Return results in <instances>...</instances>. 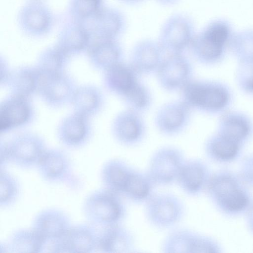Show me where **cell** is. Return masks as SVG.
<instances>
[{"label":"cell","mask_w":253,"mask_h":253,"mask_svg":"<svg viewBox=\"0 0 253 253\" xmlns=\"http://www.w3.org/2000/svg\"><path fill=\"white\" fill-rule=\"evenodd\" d=\"M165 55L157 40L144 39L133 46L129 63L140 76L156 74Z\"/></svg>","instance_id":"e0dca14e"},{"label":"cell","mask_w":253,"mask_h":253,"mask_svg":"<svg viewBox=\"0 0 253 253\" xmlns=\"http://www.w3.org/2000/svg\"><path fill=\"white\" fill-rule=\"evenodd\" d=\"M41 175L51 182H61L70 171V163L67 155L57 149H46L37 165Z\"/></svg>","instance_id":"83f0119b"},{"label":"cell","mask_w":253,"mask_h":253,"mask_svg":"<svg viewBox=\"0 0 253 253\" xmlns=\"http://www.w3.org/2000/svg\"><path fill=\"white\" fill-rule=\"evenodd\" d=\"M57 133L60 141L66 146L76 147L83 145L90 134L88 117L74 112L60 122Z\"/></svg>","instance_id":"484cf974"},{"label":"cell","mask_w":253,"mask_h":253,"mask_svg":"<svg viewBox=\"0 0 253 253\" xmlns=\"http://www.w3.org/2000/svg\"><path fill=\"white\" fill-rule=\"evenodd\" d=\"M205 191L216 208L228 216L246 212L252 202L250 194L239 175L228 170L211 173Z\"/></svg>","instance_id":"7a4b0ae2"},{"label":"cell","mask_w":253,"mask_h":253,"mask_svg":"<svg viewBox=\"0 0 253 253\" xmlns=\"http://www.w3.org/2000/svg\"><path fill=\"white\" fill-rule=\"evenodd\" d=\"M92 40H119L126 32L127 19L120 9L104 6L88 20L83 22Z\"/></svg>","instance_id":"5bb4252c"},{"label":"cell","mask_w":253,"mask_h":253,"mask_svg":"<svg viewBox=\"0 0 253 253\" xmlns=\"http://www.w3.org/2000/svg\"><path fill=\"white\" fill-rule=\"evenodd\" d=\"M97 249L109 253H128L135 250L132 232L121 224L103 227L99 233Z\"/></svg>","instance_id":"d4e9b609"},{"label":"cell","mask_w":253,"mask_h":253,"mask_svg":"<svg viewBox=\"0 0 253 253\" xmlns=\"http://www.w3.org/2000/svg\"><path fill=\"white\" fill-rule=\"evenodd\" d=\"M68 57L55 45L47 48L41 53L36 67L43 74L61 72Z\"/></svg>","instance_id":"d590c367"},{"label":"cell","mask_w":253,"mask_h":253,"mask_svg":"<svg viewBox=\"0 0 253 253\" xmlns=\"http://www.w3.org/2000/svg\"><path fill=\"white\" fill-rule=\"evenodd\" d=\"M120 3L128 6H136L142 3L145 0H117Z\"/></svg>","instance_id":"7bdbcfd3"},{"label":"cell","mask_w":253,"mask_h":253,"mask_svg":"<svg viewBox=\"0 0 253 253\" xmlns=\"http://www.w3.org/2000/svg\"><path fill=\"white\" fill-rule=\"evenodd\" d=\"M193 18L185 13L169 16L162 25L157 39L166 54H183L197 34Z\"/></svg>","instance_id":"277c9868"},{"label":"cell","mask_w":253,"mask_h":253,"mask_svg":"<svg viewBox=\"0 0 253 253\" xmlns=\"http://www.w3.org/2000/svg\"><path fill=\"white\" fill-rule=\"evenodd\" d=\"M186 159L179 148L163 146L152 154L146 172L156 186L170 185L176 182Z\"/></svg>","instance_id":"ba28073f"},{"label":"cell","mask_w":253,"mask_h":253,"mask_svg":"<svg viewBox=\"0 0 253 253\" xmlns=\"http://www.w3.org/2000/svg\"><path fill=\"white\" fill-rule=\"evenodd\" d=\"M133 168L121 159L115 158L108 160L103 165L101 173L104 188L122 196Z\"/></svg>","instance_id":"4dcf8cb0"},{"label":"cell","mask_w":253,"mask_h":253,"mask_svg":"<svg viewBox=\"0 0 253 253\" xmlns=\"http://www.w3.org/2000/svg\"><path fill=\"white\" fill-rule=\"evenodd\" d=\"M161 250L165 253H216L222 252L212 238L186 228H176L164 238Z\"/></svg>","instance_id":"9c48e42d"},{"label":"cell","mask_w":253,"mask_h":253,"mask_svg":"<svg viewBox=\"0 0 253 253\" xmlns=\"http://www.w3.org/2000/svg\"><path fill=\"white\" fill-rule=\"evenodd\" d=\"M99 232L88 225L70 227L61 237L53 241L51 252L91 253L97 249Z\"/></svg>","instance_id":"2e32d148"},{"label":"cell","mask_w":253,"mask_h":253,"mask_svg":"<svg viewBox=\"0 0 253 253\" xmlns=\"http://www.w3.org/2000/svg\"><path fill=\"white\" fill-rule=\"evenodd\" d=\"M83 209L86 217L93 225L103 227L121 224L126 214L122 196L105 188L90 194Z\"/></svg>","instance_id":"3957f363"},{"label":"cell","mask_w":253,"mask_h":253,"mask_svg":"<svg viewBox=\"0 0 253 253\" xmlns=\"http://www.w3.org/2000/svg\"><path fill=\"white\" fill-rule=\"evenodd\" d=\"M216 131L245 145L253 138V119L243 111L229 109L218 116Z\"/></svg>","instance_id":"ac0fdd59"},{"label":"cell","mask_w":253,"mask_h":253,"mask_svg":"<svg viewBox=\"0 0 253 253\" xmlns=\"http://www.w3.org/2000/svg\"><path fill=\"white\" fill-rule=\"evenodd\" d=\"M145 203L146 218L151 225L158 229L174 227L182 220L186 214L184 203L172 193H154Z\"/></svg>","instance_id":"5b68a950"},{"label":"cell","mask_w":253,"mask_h":253,"mask_svg":"<svg viewBox=\"0 0 253 253\" xmlns=\"http://www.w3.org/2000/svg\"><path fill=\"white\" fill-rule=\"evenodd\" d=\"M234 80L241 92L253 97V63H237Z\"/></svg>","instance_id":"f35d334b"},{"label":"cell","mask_w":253,"mask_h":253,"mask_svg":"<svg viewBox=\"0 0 253 253\" xmlns=\"http://www.w3.org/2000/svg\"><path fill=\"white\" fill-rule=\"evenodd\" d=\"M192 111L181 99L166 102L155 113V126L158 132L164 136H176L187 127Z\"/></svg>","instance_id":"4fadbf2b"},{"label":"cell","mask_w":253,"mask_h":253,"mask_svg":"<svg viewBox=\"0 0 253 253\" xmlns=\"http://www.w3.org/2000/svg\"><path fill=\"white\" fill-rule=\"evenodd\" d=\"M41 74L37 67H21L10 72L4 84H7L12 94L29 97L38 93Z\"/></svg>","instance_id":"f546056e"},{"label":"cell","mask_w":253,"mask_h":253,"mask_svg":"<svg viewBox=\"0 0 253 253\" xmlns=\"http://www.w3.org/2000/svg\"><path fill=\"white\" fill-rule=\"evenodd\" d=\"M140 76L131 65L124 61L104 71L105 88L121 99L139 82Z\"/></svg>","instance_id":"7402d4cb"},{"label":"cell","mask_w":253,"mask_h":253,"mask_svg":"<svg viewBox=\"0 0 253 253\" xmlns=\"http://www.w3.org/2000/svg\"><path fill=\"white\" fill-rule=\"evenodd\" d=\"M228 50L237 63H253V28L235 31Z\"/></svg>","instance_id":"d6a6232c"},{"label":"cell","mask_w":253,"mask_h":253,"mask_svg":"<svg viewBox=\"0 0 253 253\" xmlns=\"http://www.w3.org/2000/svg\"><path fill=\"white\" fill-rule=\"evenodd\" d=\"M46 149L40 136L30 132L21 133L1 146L0 163L11 162L23 168L37 166Z\"/></svg>","instance_id":"8992f818"},{"label":"cell","mask_w":253,"mask_h":253,"mask_svg":"<svg viewBox=\"0 0 253 253\" xmlns=\"http://www.w3.org/2000/svg\"><path fill=\"white\" fill-rule=\"evenodd\" d=\"M228 46L229 41L222 32L206 25L197 32L189 50L199 63L214 66L224 60L229 53Z\"/></svg>","instance_id":"52a82bcc"},{"label":"cell","mask_w":253,"mask_h":253,"mask_svg":"<svg viewBox=\"0 0 253 253\" xmlns=\"http://www.w3.org/2000/svg\"><path fill=\"white\" fill-rule=\"evenodd\" d=\"M104 6V0H70L68 11L71 19L84 22Z\"/></svg>","instance_id":"8d00e7d4"},{"label":"cell","mask_w":253,"mask_h":253,"mask_svg":"<svg viewBox=\"0 0 253 253\" xmlns=\"http://www.w3.org/2000/svg\"><path fill=\"white\" fill-rule=\"evenodd\" d=\"M155 186L147 172L133 168L122 197L135 203H145L154 193Z\"/></svg>","instance_id":"1f68e13d"},{"label":"cell","mask_w":253,"mask_h":253,"mask_svg":"<svg viewBox=\"0 0 253 253\" xmlns=\"http://www.w3.org/2000/svg\"><path fill=\"white\" fill-rule=\"evenodd\" d=\"M239 176L245 184L253 186V153L243 159L240 166Z\"/></svg>","instance_id":"ab89813d"},{"label":"cell","mask_w":253,"mask_h":253,"mask_svg":"<svg viewBox=\"0 0 253 253\" xmlns=\"http://www.w3.org/2000/svg\"><path fill=\"white\" fill-rule=\"evenodd\" d=\"M211 175L209 166L203 160L186 159L176 183L185 194L196 196L206 190Z\"/></svg>","instance_id":"ffe728a7"},{"label":"cell","mask_w":253,"mask_h":253,"mask_svg":"<svg viewBox=\"0 0 253 253\" xmlns=\"http://www.w3.org/2000/svg\"><path fill=\"white\" fill-rule=\"evenodd\" d=\"M44 244V240L33 228L20 230L10 238L8 250L13 253H39Z\"/></svg>","instance_id":"836d02e7"},{"label":"cell","mask_w":253,"mask_h":253,"mask_svg":"<svg viewBox=\"0 0 253 253\" xmlns=\"http://www.w3.org/2000/svg\"><path fill=\"white\" fill-rule=\"evenodd\" d=\"M19 186L16 179L10 174L1 170L0 176V203L6 206L15 201L19 194Z\"/></svg>","instance_id":"74e56055"},{"label":"cell","mask_w":253,"mask_h":253,"mask_svg":"<svg viewBox=\"0 0 253 253\" xmlns=\"http://www.w3.org/2000/svg\"><path fill=\"white\" fill-rule=\"evenodd\" d=\"M87 51L91 64L104 71L124 61V49L119 40H93Z\"/></svg>","instance_id":"603a6c76"},{"label":"cell","mask_w":253,"mask_h":253,"mask_svg":"<svg viewBox=\"0 0 253 253\" xmlns=\"http://www.w3.org/2000/svg\"><path fill=\"white\" fill-rule=\"evenodd\" d=\"M104 102L101 90L91 84L77 87L71 100L74 112L88 118L100 112Z\"/></svg>","instance_id":"f1b7e54d"},{"label":"cell","mask_w":253,"mask_h":253,"mask_svg":"<svg viewBox=\"0 0 253 253\" xmlns=\"http://www.w3.org/2000/svg\"><path fill=\"white\" fill-rule=\"evenodd\" d=\"M91 41V36L85 25L71 19L60 31L56 46L69 57L87 50Z\"/></svg>","instance_id":"44dd1931"},{"label":"cell","mask_w":253,"mask_h":253,"mask_svg":"<svg viewBox=\"0 0 253 253\" xmlns=\"http://www.w3.org/2000/svg\"><path fill=\"white\" fill-rule=\"evenodd\" d=\"M246 221L250 230L253 233V202L246 211Z\"/></svg>","instance_id":"60d3db41"},{"label":"cell","mask_w":253,"mask_h":253,"mask_svg":"<svg viewBox=\"0 0 253 253\" xmlns=\"http://www.w3.org/2000/svg\"><path fill=\"white\" fill-rule=\"evenodd\" d=\"M181 100L192 111L219 115L231 109L234 100L232 89L217 80L192 79L180 90Z\"/></svg>","instance_id":"6da1fadb"},{"label":"cell","mask_w":253,"mask_h":253,"mask_svg":"<svg viewBox=\"0 0 253 253\" xmlns=\"http://www.w3.org/2000/svg\"><path fill=\"white\" fill-rule=\"evenodd\" d=\"M193 73L191 61L183 53L166 55L156 75L162 89L174 92L180 91L193 78Z\"/></svg>","instance_id":"30bf717a"},{"label":"cell","mask_w":253,"mask_h":253,"mask_svg":"<svg viewBox=\"0 0 253 253\" xmlns=\"http://www.w3.org/2000/svg\"><path fill=\"white\" fill-rule=\"evenodd\" d=\"M70 227L69 219L64 213L50 209L42 211L36 216L33 229L44 240L45 244L61 237Z\"/></svg>","instance_id":"cb8c5ba5"},{"label":"cell","mask_w":253,"mask_h":253,"mask_svg":"<svg viewBox=\"0 0 253 253\" xmlns=\"http://www.w3.org/2000/svg\"><path fill=\"white\" fill-rule=\"evenodd\" d=\"M54 15L47 5L40 0H31L20 9L17 21L24 34L32 37L47 35L54 24Z\"/></svg>","instance_id":"7c38bea8"},{"label":"cell","mask_w":253,"mask_h":253,"mask_svg":"<svg viewBox=\"0 0 253 253\" xmlns=\"http://www.w3.org/2000/svg\"><path fill=\"white\" fill-rule=\"evenodd\" d=\"M111 132L118 143L125 147H133L144 140L147 125L141 113L126 108L115 116Z\"/></svg>","instance_id":"8fae6325"},{"label":"cell","mask_w":253,"mask_h":253,"mask_svg":"<svg viewBox=\"0 0 253 253\" xmlns=\"http://www.w3.org/2000/svg\"><path fill=\"white\" fill-rule=\"evenodd\" d=\"M244 146L215 131L206 140L204 149L211 160L226 164L237 160L241 155Z\"/></svg>","instance_id":"4316f807"},{"label":"cell","mask_w":253,"mask_h":253,"mask_svg":"<svg viewBox=\"0 0 253 253\" xmlns=\"http://www.w3.org/2000/svg\"><path fill=\"white\" fill-rule=\"evenodd\" d=\"M34 111L29 97L12 94L1 103L0 130L5 132L29 123Z\"/></svg>","instance_id":"d6986e66"},{"label":"cell","mask_w":253,"mask_h":253,"mask_svg":"<svg viewBox=\"0 0 253 253\" xmlns=\"http://www.w3.org/2000/svg\"><path fill=\"white\" fill-rule=\"evenodd\" d=\"M121 100L127 108L142 113L150 108L153 97L149 88L140 81Z\"/></svg>","instance_id":"e575fe53"},{"label":"cell","mask_w":253,"mask_h":253,"mask_svg":"<svg viewBox=\"0 0 253 253\" xmlns=\"http://www.w3.org/2000/svg\"><path fill=\"white\" fill-rule=\"evenodd\" d=\"M159 4L164 6H171L177 4L180 0H155Z\"/></svg>","instance_id":"b9f144b4"},{"label":"cell","mask_w":253,"mask_h":253,"mask_svg":"<svg viewBox=\"0 0 253 253\" xmlns=\"http://www.w3.org/2000/svg\"><path fill=\"white\" fill-rule=\"evenodd\" d=\"M40 73L38 93L47 104L59 107L71 102L77 88L71 77L64 72L50 74Z\"/></svg>","instance_id":"9a60e30c"}]
</instances>
